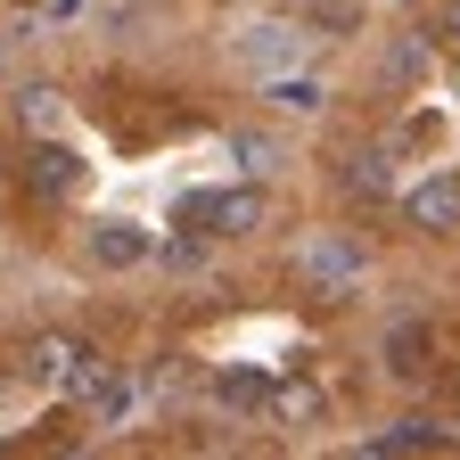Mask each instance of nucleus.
Returning <instances> with one entry per match:
<instances>
[{"label":"nucleus","mask_w":460,"mask_h":460,"mask_svg":"<svg viewBox=\"0 0 460 460\" xmlns=\"http://www.w3.org/2000/svg\"><path fill=\"white\" fill-rule=\"evenodd\" d=\"M288 271H296V288H305V296L345 305V296L362 288L370 255H362V239H354V230H305V239H296V255H288Z\"/></svg>","instance_id":"f257e3e1"},{"label":"nucleus","mask_w":460,"mask_h":460,"mask_svg":"<svg viewBox=\"0 0 460 460\" xmlns=\"http://www.w3.org/2000/svg\"><path fill=\"white\" fill-rule=\"evenodd\" d=\"M378 370H386L394 386H428V378H436V321H428V313H394V321L378 329Z\"/></svg>","instance_id":"f03ea898"},{"label":"nucleus","mask_w":460,"mask_h":460,"mask_svg":"<svg viewBox=\"0 0 460 460\" xmlns=\"http://www.w3.org/2000/svg\"><path fill=\"white\" fill-rule=\"evenodd\" d=\"M181 222L198 230V239H247V230H263V190H198L181 198Z\"/></svg>","instance_id":"7ed1b4c3"},{"label":"nucleus","mask_w":460,"mask_h":460,"mask_svg":"<svg viewBox=\"0 0 460 460\" xmlns=\"http://www.w3.org/2000/svg\"><path fill=\"white\" fill-rule=\"evenodd\" d=\"M83 255H91V271H148L156 239H148V222H132V214H99L83 230Z\"/></svg>","instance_id":"20e7f679"},{"label":"nucleus","mask_w":460,"mask_h":460,"mask_svg":"<svg viewBox=\"0 0 460 460\" xmlns=\"http://www.w3.org/2000/svg\"><path fill=\"white\" fill-rule=\"evenodd\" d=\"M296 49H305V25H288V17H255V25L239 33V66L271 83V75L296 66Z\"/></svg>","instance_id":"39448f33"},{"label":"nucleus","mask_w":460,"mask_h":460,"mask_svg":"<svg viewBox=\"0 0 460 460\" xmlns=\"http://www.w3.org/2000/svg\"><path fill=\"white\" fill-rule=\"evenodd\" d=\"M402 214H411V230H460V172L411 181V190H402Z\"/></svg>","instance_id":"423d86ee"},{"label":"nucleus","mask_w":460,"mask_h":460,"mask_svg":"<svg viewBox=\"0 0 460 460\" xmlns=\"http://www.w3.org/2000/svg\"><path fill=\"white\" fill-rule=\"evenodd\" d=\"M25 181H33L41 198H75V190H83V156H75V148H58V140H41L33 164H25Z\"/></svg>","instance_id":"0eeeda50"},{"label":"nucleus","mask_w":460,"mask_h":460,"mask_svg":"<svg viewBox=\"0 0 460 460\" xmlns=\"http://www.w3.org/2000/svg\"><path fill=\"white\" fill-rule=\"evenodd\" d=\"M428 58H436V49H428V33H402V41H394V49L378 58V83H386V91L420 83V75H428Z\"/></svg>","instance_id":"6e6552de"},{"label":"nucleus","mask_w":460,"mask_h":460,"mask_svg":"<svg viewBox=\"0 0 460 460\" xmlns=\"http://www.w3.org/2000/svg\"><path fill=\"white\" fill-rule=\"evenodd\" d=\"M444 444H452V428H436V420H402V428L370 436V452H444Z\"/></svg>","instance_id":"1a4fd4ad"},{"label":"nucleus","mask_w":460,"mask_h":460,"mask_svg":"<svg viewBox=\"0 0 460 460\" xmlns=\"http://www.w3.org/2000/svg\"><path fill=\"white\" fill-rule=\"evenodd\" d=\"M386 164H394L386 148H362V156H345V172H337V181L354 190V198H386Z\"/></svg>","instance_id":"9d476101"},{"label":"nucleus","mask_w":460,"mask_h":460,"mask_svg":"<svg viewBox=\"0 0 460 460\" xmlns=\"http://www.w3.org/2000/svg\"><path fill=\"white\" fill-rule=\"evenodd\" d=\"M271 107L313 115V107H321V83H305V75H271Z\"/></svg>","instance_id":"9b49d317"},{"label":"nucleus","mask_w":460,"mask_h":460,"mask_svg":"<svg viewBox=\"0 0 460 460\" xmlns=\"http://www.w3.org/2000/svg\"><path fill=\"white\" fill-rule=\"evenodd\" d=\"M17 115H25V132H58V91H49V83L17 91Z\"/></svg>","instance_id":"f8f14e48"},{"label":"nucleus","mask_w":460,"mask_h":460,"mask_svg":"<svg viewBox=\"0 0 460 460\" xmlns=\"http://www.w3.org/2000/svg\"><path fill=\"white\" fill-rule=\"evenodd\" d=\"M214 394H222V402H239V411H263V386H255V378H222Z\"/></svg>","instance_id":"ddd939ff"},{"label":"nucleus","mask_w":460,"mask_h":460,"mask_svg":"<svg viewBox=\"0 0 460 460\" xmlns=\"http://www.w3.org/2000/svg\"><path fill=\"white\" fill-rule=\"evenodd\" d=\"M230 148H239V156H247V172H271V140H255V132H239V140H230Z\"/></svg>","instance_id":"4468645a"},{"label":"nucleus","mask_w":460,"mask_h":460,"mask_svg":"<svg viewBox=\"0 0 460 460\" xmlns=\"http://www.w3.org/2000/svg\"><path fill=\"white\" fill-rule=\"evenodd\" d=\"M436 33H444V41H460V0H444V17H436Z\"/></svg>","instance_id":"2eb2a0df"}]
</instances>
